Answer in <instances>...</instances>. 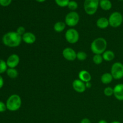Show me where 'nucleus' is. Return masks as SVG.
<instances>
[{"instance_id":"10","label":"nucleus","mask_w":123,"mask_h":123,"mask_svg":"<svg viewBox=\"0 0 123 123\" xmlns=\"http://www.w3.org/2000/svg\"><path fill=\"white\" fill-rule=\"evenodd\" d=\"M20 62V58L17 54H12L10 55L6 61L8 68H15L18 66Z\"/></svg>"},{"instance_id":"9","label":"nucleus","mask_w":123,"mask_h":123,"mask_svg":"<svg viewBox=\"0 0 123 123\" xmlns=\"http://www.w3.org/2000/svg\"><path fill=\"white\" fill-rule=\"evenodd\" d=\"M76 55L75 50L71 48H65L62 51V56L67 61H74L76 59Z\"/></svg>"},{"instance_id":"32","label":"nucleus","mask_w":123,"mask_h":123,"mask_svg":"<svg viewBox=\"0 0 123 123\" xmlns=\"http://www.w3.org/2000/svg\"><path fill=\"white\" fill-rule=\"evenodd\" d=\"M85 85H86V88H90L92 86V84H91V82H88L85 83Z\"/></svg>"},{"instance_id":"26","label":"nucleus","mask_w":123,"mask_h":123,"mask_svg":"<svg viewBox=\"0 0 123 123\" xmlns=\"http://www.w3.org/2000/svg\"><path fill=\"white\" fill-rule=\"evenodd\" d=\"M67 6H68V8H69L70 10L73 11V10H75L76 9H77L78 5V3H77L76 1H70Z\"/></svg>"},{"instance_id":"21","label":"nucleus","mask_w":123,"mask_h":123,"mask_svg":"<svg viewBox=\"0 0 123 123\" xmlns=\"http://www.w3.org/2000/svg\"><path fill=\"white\" fill-rule=\"evenodd\" d=\"M103 56L100 54H94L93 58H92V61H93L94 63L97 65L102 64L103 62Z\"/></svg>"},{"instance_id":"31","label":"nucleus","mask_w":123,"mask_h":123,"mask_svg":"<svg viewBox=\"0 0 123 123\" xmlns=\"http://www.w3.org/2000/svg\"><path fill=\"white\" fill-rule=\"evenodd\" d=\"M4 81L3 78L0 75V89L2 88L4 85Z\"/></svg>"},{"instance_id":"25","label":"nucleus","mask_w":123,"mask_h":123,"mask_svg":"<svg viewBox=\"0 0 123 123\" xmlns=\"http://www.w3.org/2000/svg\"><path fill=\"white\" fill-rule=\"evenodd\" d=\"M55 1L58 6L62 7H64L68 6L70 2L69 0H55Z\"/></svg>"},{"instance_id":"4","label":"nucleus","mask_w":123,"mask_h":123,"mask_svg":"<svg viewBox=\"0 0 123 123\" xmlns=\"http://www.w3.org/2000/svg\"><path fill=\"white\" fill-rule=\"evenodd\" d=\"M99 0H85L84 6L86 14L89 15L95 14L99 6Z\"/></svg>"},{"instance_id":"3","label":"nucleus","mask_w":123,"mask_h":123,"mask_svg":"<svg viewBox=\"0 0 123 123\" xmlns=\"http://www.w3.org/2000/svg\"><path fill=\"white\" fill-rule=\"evenodd\" d=\"M6 104L8 111L12 112L17 111L21 107V98L18 94H12L8 97Z\"/></svg>"},{"instance_id":"24","label":"nucleus","mask_w":123,"mask_h":123,"mask_svg":"<svg viewBox=\"0 0 123 123\" xmlns=\"http://www.w3.org/2000/svg\"><path fill=\"white\" fill-rule=\"evenodd\" d=\"M104 94L107 97H111V96L114 95V88L110 87V86H108V87L105 88L103 91Z\"/></svg>"},{"instance_id":"6","label":"nucleus","mask_w":123,"mask_h":123,"mask_svg":"<svg viewBox=\"0 0 123 123\" xmlns=\"http://www.w3.org/2000/svg\"><path fill=\"white\" fill-rule=\"evenodd\" d=\"M108 20L111 26L113 28H118L122 24L123 16L120 12H115L111 14Z\"/></svg>"},{"instance_id":"18","label":"nucleus","mask_w":123,"mask_h":123,"mask_svg":"<svg viewBox=\"0 0 123 123\" xmlns=\"http://www.w3.org/2000/svg\"><path fill=\"white\" fill-rule=\"evenodd\" d=\"M66 26V23L64 22H57L54 26V30L56 32H61L65 30Z\"/></svg>"},{"instance_id":"20","label":"nucleus","mask_w":123,"mask_h":123,"mask_svg":"<svg viewBox=\"0 0 123 123\" xmlns=\"http://www.w3.org/2000/svg\"><path fill=\"white\" fill-rule=\"evenodd\" d=\"M6 72H7V76L12 79H15L18 76V72L15 68H7Z\"/></svg>"},{"instance_id":"29","label":"nucleus","mask_w":123,"mask_h":123,"mask_svg":"<svg viewBox=\"0 0 123 123\" xmlns=\"http://www.w3.org/2000/svg\"><path fill=\"white\" fill-rule=\"evenodd\" d=\"M7 106H6V104H5L4 102L0 101V113L4 112L7 110Z\"/></svg>"},{"instance_id":"28","label":"nucleus","mask_w":123,"mask_h":123,"mask_svg":"<svg viewBox=\"0 0 123 123\" xmlns=\"http://www.w3.org/2000/svg\"><path fill=\"white\" fill-rule=\"evenodd\" d=\"M12 0H0V5L3 7H7L9 6Z\"/></svg>"},{"instance_id":"14","label":"nucleus","mask_w":123,"mask_h":123,"mask_svg":"<svg viewBox=\"0 0 123 123\" xmlns=\"http://www.w3.org/2000/svg\"><path fill=\"white\" fill-rule=\"evenodd\" d=\"M78 76H79V79L85 83L90 82L91 80V74L88 71L85 70L80 71L79 74H78Z\"/></svg>"},{"instance_id":"11","label":"nucleus","mask_w":123,"mask_h":123,"mask_svg":"<svg viewBox=\"0 0 123 123\" xmlns=\"http://www.w3.org/2000/svg\"><path fill=\"white\" fill-rule=\"evenodd\" d=\"M72 86L74 91L79 93L84 92L86 88L85 83L80 80V79H75L72 83Z\"/></svg>"},{"instance_id":"34","label":"nucleus","mask_w":123,"mask_h":123,"mask_svg":"<svg viewBox=\"0 0 123 123\" xmlns=\"http://www.w3.org/2000/svg\"><path fill=\"white\" fill-rule=\"evenodd\" d=\"M36 1L38 2H44V1H45L46 0H36Z\"/></svg>"},{"instance_id":"1","label":"nucleus","mask_w":123,"mask_h":123,"mask_svg":"<svg viewBox=\"0 0 123 123\" xmlns=\"http://www.w3.org/2000/svg\"><path fill=\"white\" fill-rule=\"evenodd\" d=\"M2 43L6 46L9 48H16L19 46L22 41V36L16 31H10L3 36L2 38Z\"/></svg>"},{"instance_id":"22","label":"nucleus","mask_w":123,"mask_h":123,"mask_svg":"<svg viewBox=\"0 0 123 123\" xmlns=\"http://www.w3.org/2000/svg\"><path fill=\"white\" fill-rule=\"evenodd\" d=\"M7 66L6 61L0 59V74L6 72L7 70Z\"/></svg>"},{"instance_id":"23","label":"nucleus","mask_w":123,"mask_h":123,"mask_svg":"<svg viewBox=\"0 0 123 123\" xmlns=\"http://www.w3.org/2000/svg\"><path fill=\"white\" fill-rule=\"evenodd\" d=\"M87 58V54L84 51H79L77 53L76 58L79 61H84Z\"/></svg>"},{"instance_id":"5","label":"nucleus","mask_w":123,"mask_h":123,"mask_svg":"<svg viewBox=\"0 0 123 123\" xmlns=\"http://www.w3.org/2000/svg\"><path fill=\"white\" fill-rule=\"evenodd\" d=\"M111 73L115 79H121L123 78V64L120 62H116L112 64Z\"/></svg>"},{"instance_id":"13","label":"nucleus","mask_w":123,"mask_h":123,"mask_svg":"<svg viewBox=\"0 0 123 123\" xmlns=\"http://www.w3.org/2000/svg\"><path fill=\"white\" fill-rule=\"evenodd\" d=\"M22 41H24L26 44H31L35 43L36 41V37L32 32H26L22 36Z\"/></svg>"},{"instance_id":"27","label":"nucleus","mask_w":123,"mask_h":123,"mask_svg":"<svg viewBox=\"0 0 123 123\" xmlns=\"http://www.w3.org/2000/svg\"><path fill=\"white\" fill-rule=\"evenodd\" d=\"M16 32L18 34H19L20 36H22L23 35H24V34L26 32H25V28L24 27V26H19V27L17 28Z\"/></svg>"},{"instance_id":"7","label":"nucleus","mask_w":123,"mask_h":123,"mask_svg":"<svg viewBox=\"0 0 123 123\" xmlns=\"http://www.w3.org/2000/svg\"><path fill=\"white\" fill-rule=\"evenodd\" d=\"M79 22V15L75 12H71L66 15L65 18V23L66 25L73 27L78 25Z\"/></svg>"},{"instance_id":"2","label":"nucleus","mask_w":123,"mask_h":123,"mask_svg":"<svg viewBox=\"0 0 123 123\" xmlns=\"http://www.w3.org/2000/svg\"><path fill=\"white\" fill-rule=\"evenodd\" d=\"M106 40L102 37L96 38L91 44V50L94 54L102 55L106 51Z\"/></svg>"},{"instance_id":"33","label":"nucleus","mask_w":123,"mask_h":123,"mask_svg":"<svg viewBox=\"0 0 123 123\" xmlns=\"http://www.w3.org/2000/svg\"><path fill=\"white\" fill-rule=\"evenodd\" d=\"M98 123H108V122H107L106 121H105V120H100Z\"/></svg>"},{"instance_id":"35","label":"nucleus","mask_w":123,"mask_h":123,"mask_svg":"<svg viewBox=\"0 0 123 123\" xmlns=\"http://www.w3.org/2000/svg\"><path fill=\"white\" fill-rule=\"evenodd\" d=\"M111 123H121L120 122V121H112V122H111Z\"/></svg>"},{"instance_id":"16","label":"nucleus","mask_w":123,"mask_h":123,"mask_svg":"<svg viewBox=\"0 0 123 123\" xmlns=\"http://www.w3.org/2000/svg\"><path fill=\"white\" fill-rule=\"evenodd\" d=\"M101 81L104 84H109L112 82L114 79L112 76L111 73H105L103 74L101 76Z\"/></svg>"},{"instance_id":"17","label":"nucleus","mask_w":123,"mask_h":123,"mask_svg":"<svg viewBox=\"0 0 123 123\" xmlns=\"http://www.w3.org/2000/svg\"><path fill=\"white\" fill-rule=\"evenodd\" d=\"M115 54L112 50H106L103 54H102V56H103V60H105L106 61H112L114 58H115Z\"/></svg>"},{"instance_id":"15","label":"nucleus","mask_w":123,"mask_h":123,"mask_svg":"<svg viewBox=\"0 0 123 123\" xmlns=\"http://www.w3.org/2000/svg\"><path fill=\"white\" fill-rule=\"evenodd\" d=\"M96 25L98 28L100 29H105L109 25V20L106 18H100L97 20Z\"/></svg>"},{"instance_id":"30","label":"nucleus","mask_w":123,"mask_h":123,"mask_svg":"<svg viewBox=\"0 0 123 123\" xmlns=\"http://www.w3.org/2000/svg\"><path fill=\"white\" fill-rule=\"evenodd\" d=\"M80 123H91V122L90 119L87 118H83L81 120Z\"/></svg>"},{"instance_id":"19","label":"nucleus","mask_w":123,"mask_h":123,"mask_svg":"<svg viewBox=\"0 0 123 123\" xmlns=\"http://www.w3.org/2000/svg\"><path fill=\"white\" fill-rule=\"evenodd\" d=\"M99 5L104 10H109L112 8V3L109 0H100Z\"/></svg>"},{"instance_id":"12","label":"nucleus","mask_w":123,"mask_h":123,"mask_svg":"<svg viewBox=\"0 0 123 123\" xmlns=\"http://www.w3.org/2000/svg\"><path fill=\"white\" fill-rule=\"evenodd\" d=\"M114 96L118 100H123V84L115 85L114 88Z\"/></svg>"},{"instance_id":"36","label":"nucleus","mask_w":123,"mask_h":123,"mask_svg":"<svg viewBox=\"0 0 123 123\" xmlns=\"http://www.w3.org/2000/svg\"><path fill=\"white\" fill-rule=\"evenodd\" d=\"M119 1H123V0H119Z\"/></svg>"},{"instance_id":"8","label":"nucleus","mask_w":123,"mask_h":123,"mask_svg":"<svg viewBox=\"0 0 123 123\" xmlns=\"http://www.w3.org/2000/svg\"><path fill=\"white\" fill-rule=\"evenodd\" d=\"M65 38L69 43L75 44L79 39V34L75 29L70 28L65 33Z\"/></svg>"}]
</instances>
